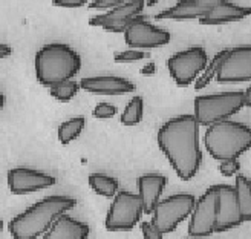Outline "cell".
I'll use <instances>...</instances> for the list:
<instances>
[{"label":"cell","instance_id":"10","mask_svg":"<svg viewBox=\"0 0 251 239\" xmlns=\"http://www.w3.org/2000/svg\"><path fill=\"white\" fill-rule=\"evenodd\" d=\"M124 40L130 46V49L144 51V49L162 48L169 45L172 34L167 29L150 23L141 16L129 25V28L124 32Z\"/></svg>","mask_w":251,"mask_h":239},{"label":"cell","instance_id":"2","mask_svg":"<svg viewBox=\"0 0 251 239\" xmlns=\"http://www.w3.org/2000/svg\"><path fill=\"white\" fill-rule=\"evenodd\" d=\"M75 206L77 199L71 196H46L12 218L8 224L9 233L14 239H37L49 232L55 221Z\"/></svg>","mask_w":251,"mask_h":239},{"label":"cell","instance_id":"4","mask_svg":"<svg viewBox=\"0 0 251 239\" xmlns=\"http://www.w3.org/2000/svg\"><path fill=\"white\" fill-rule=\"evenodd\" d=\"M204 143L213 159H237L251 149V128L241 121H221L207 129Z\"/></svg>","mask_w":251,"mask_h":239},{"label":"cell","instance_id":"21","mask_svg":"<svg viewBox=\"0 0 251 239\" xmlns=\"http://www.w3.org/2000/svg\"><path fill=\"white\" fill-rule=\"evenodd\" d=\"M86 128V118L78 115V117H74V118H69L68 121L61 123L58 126V141L61 144H69L72 143L74 140H77V138L81 135V132L84 131Z\"/></svg>","mask_w":251,"mask_h":239},{"label":"cell","instance_id":"20","mask_svg":"<svg viewBox=\"0 0 251 239\" xmlns=\"http://www.w3.org/2000/svg\"><path fill=\"white\" fill-rule=\"evenodd\" d=\"M89 186L97 195H101L104 198H115L120 192L118 180H115L114 177H109L106 173H91Z\"/></svg>","mask_w":251,"mask_h":239},{"label":"cell","instance_id":"33","mask_svg":"<svg viewBox=\"0 0 251 239\" xmlns=\"http://www.w3.org/2000/svg\"><path fill=\"white\" fill-rule=\"evenodd\" d=\"M155 68H156V66H155V63H149V65H146V66L141 69V74H143V75H153V74L156 72Z\"/></svg>","mask_w":251,"mask_h":239},{"label":"cell","instance_id":"7","mask_svg":"<svg viewBox=\"0 0 251 239\" xmlns=\"http://www.w3.org/2000/svg\"><path fill=\"white\" fill-rule=\"evenodd\" d=\"M196 198L192 193H176L159 201L153 215L152 224L161 233H172L176 230L178 225L192 216L196 206Z\"/></svg>","mask_w":251,"mask_h":239},{"label":"cell","instance_id":"36","mask_svg":"<svg viewBox=\"0 0 251 239\" xmlns=\"http://www.w3.org/2000/svg\"><path fill=\"white\" fill-rule=\"evenodd\" d=\"M250 183H251V178H250Z\"/></svg>","mask_w":251,"mask_h":239},{"label":"cell","instance_id":"25","mask_svg":"<svg viewBox=\"0 0 251 239\" xmlns=\"http://www.w3.org/2000/svg\"><path fill=\"white\" fill-rule=\"evenodd\" d=\"M78 89H80V83L71 80V81L61 83V84L51 87V89H49V94H51V97H54L55 100H58V102L68 103L75 95H77Z\"/></svg>","mask_w":251,"mask_h":239},{"label":"cell","instance_id":"5","mask_svg":"<svg viewBox=\"0 0 251 239\" xmlns=\"http://www.w3.org/2000/svg\"><path fill=\"white\" fill-rule=\"evenodd\" d=\"M245 106L244 92H216L195 98V117L201 126H210L227 121Z\"/></svg>","mask_w":251,"mask_h":239},{"label":"cell","instance_id":"18","mask_svg":"<svg viewBox=\"0 0 251 239\" xmlns=\"http://www.w3.org/2000/svg\"><path fill=\"white\" fill-rule=\"evenodd\" d=\"M251 16V6L237 5L227 0H219L216 6L213 8L208 14L201 19V25H224L230 22H239L245 17Z\"/></svg>","mask_w":251,"mask_h":239},{"label":"cell","instance_id":"8","mask_svg":"<svg viewBox=\"0 0 251 239\" xmlns=\"http://www.w3.org/2000/svg\"><path fill=\"white\" fill-rule=\"evenodd\" d=\"M208 66V55L202 46H192L173 54L167 60L170 77L179 87L195 83Z\"/></svg>","mask_w":251,"mask_h":239},{"label":"cell","instance_id":"19","mask_svg":"<svg viewBox=\"0 0 251 239\" xmlns=\"http://www.w3.org/2000/svg\"><path fill=\"white\" fill-rule=\"evenodd\" d=\"M89 233L91 229L86 222L63 215L40 239H87Z\"/></svg>","mask_w":251,"mask_h":239},{"label":"cell","instance_id":"22","mask_svg":"<svg viewBox=\"0 0 251 239\" xmlns=\"http://www.w3.org/2000/svg\"><path fill=\"white\" fill-rule=\"evenodd\" d=\"M236 192L239 199L241 215L244 222L251 221V183L244 175H236Z\"/></svg>","mask_w":251,"mask_h":239},{"label":"cell","instance_id":"29","mask_svg":"<svg viewBox=\"0 0 251 239\" xmlns=\"http://www.w3.org/2000/svg\"><path fill=\"white\" fill-rule=\"evenodd\" d=\"M123 3V0H95V2L89 3V9H97V11H112L118 8Z\"/></svg>","mask_w":251,"mask_h":239},{"label":"cell","instance_id":"31","mask_svg":"<svg viewBox=\"0 0 251 239\" xmlns=\"http://www.w3.org/2000/svg\"><path fill=\"white\" fill-rule=\"evenodd\" d=\"M52 5L61 8H81L86 6V0H54Z\"/></svg>","mask_w":251,"mask_h":239},{"label":"cell","instance_id":"1","mask_svg":"<svg viewBox=\"0 0 251 239\" xmlns=\"http://www.w3.org/2000/svg\"><path fill=\"white\" fill-rule=\"evenodd\" d=\"M201 124L193 114L176 115L161 126L156 140L176 175L188 181L202 164V150L199 146Z\"/></svg>","mask_w":251,"mask_h":239},{"label":"cell","instance_id":"11","mask_svg":"<svg viewBox=\"0 0 251 239\" xmlns=\"http://www.w3.org/2000/svg\"><path fill=\"white\" fill-rule=\"evenodd\" d=\"M219 84H237L251 81V45L228 49L222 60L218 77Z\"/></svg>","mask_w":251,"mask_h":239},{"label":"cell","instance_id":"30","mask_svg":"<svg viewBox=\"0 0 251 239\" xmlns=\"http://www.w3.org/2000/svg\"><path fill=\"white\" fill-rule=\"evenodd\" d=\"M141 233L144 239H162V236H164V233H161L152 224V221L141 222Z\"/></svg>","mask_w":251,"mask_h":239},{"label":"cell","instance_id":"17","mask_svg":"<svg viewBox=\"0 0 251 239\" xmlns=\"http://www.w3.org/2000/svg\"><path fill=\"white\" fill-rule=\"evenodd\" d=\"M136 186L138 195L143 201L144 213L153 215L156 206L159 204V198L167 186V178L161 173H146L138 178Z\"/></svg>","mask_w":251,"mask_h":239},{"label":"cell","instance_id":"34","mask_svg":"<svg viewBox=\"0 0 251 239\" xmlns=\"http://www.w3.org/2000/svg\"><path fill=\"white\" fill-rule=\"evenodd\" d=\"M244 102L247 107H251V86H248L244 91Z\"/></svg>","mask_w":251,"mask_h":239},{"label":"cell","instance_id":"27","mask_svg":"<svg viewBox=\"0 0 251 239\" xmlns=\"http://www.w3.org/2000/svg\"><path fill=\"white\" fill-rule=\"evenodd\" d=\"M94 117L98 118V120H107L110 117H114L117 114V106L115 105H112V103H98L94 109Z\"/></svg>","mask_w":251,"mask_h":239},{"label":"cell","instance_id":"9","mask_svg":"<svg viewBox=\"0 0 251 239\" xmlns=\"http://www.w3.org/2000/svg\"><path fill=\"white\" fill-rule=\"evenodd\" d=\"M216 222L218 195L215 187L211 186L196 201L190 222H188V235L192 238H207L216 232Z\"/></svg>","mask_w":251,"mask_h":239},{"label":"cell","instance_id":"32","mask_svg":"<svg viewBox=\"0 0 251 239\" xmlns=\"http://www.w3.org/2000/svg\"><path fill=\"white\" fill-rule=\"evenodd\" d=\"M12 54V48L9 46V45H6V43H2L0 45V57L2 58H6V57H9Z\"/></svg>","mask_w":251,"mask_h":239},{"label":"cell","instance_id":"6","mask_svg":"<svg viewBox=\"0 0 251 239\" xmlns=\"http://www.w3.org/2000/svg\"><path fill=\"white\" fill-rule=\"evenodd\" d=\"M144 215L143 201L138 193L120 190L107 210L104 227L107 232H130Z\"/></svg>","mask_w":251,"mask_h":239},{"label":"cell","instance_id":"16","mask_svg":"<svg viewBox=\"0 0 251 239\" xmlns=\"http://www.w3.org/2000/svg\"><path fill=\"white\" fill-rule=\"evenodd\" d=\"M219 0H181L166 11L156 14V19L169 20H201L216 6Z\"/></svg>","mask_w":251,"mask_h":239},{"label":"cell","instance_id":"12","mask_svg":"<svg viewBox=\"0 0 251 239\" xmlns=\"http://www.w3.org/2000/svg\"><path fill=\"white\" fill-rule=\"evenodd\" d=\"M146 6L144 0H130V2H123L118 8L100 16H94L89 20L91 27L104 28L110 32H126L129 25L141 17V12Z\"/></svg>","mask_w":251,"mask_h":239},{"label":"cell","instance_id":"14","mask_svg":"<svg viewBox=\"0 0 251 239\" xmlns=\"http://www.w3.org/2000/svg\"><path fill=\"white\" fill-rule=\"evenodd\" d=\"M57 183L52 175L31 167H14L8 172V187L12 195H29Z\"/></svg>","mask_w":251,"mask_h":239},{"label":"cell","instance_id":"26","mask_svg":"<svg viewBox=\"0 0 251 239\" xmlns=\"http://www.w3.org/2000/svg\"><path fill=\"white\" fill-rule=\"evenodd\" d=\"M149 57L146 51H138V49H126L121 53H115L114 60L115 63H133V61H140L143 58Z\"/></svg>","mask_w":251,"mask_h":239},{"label":"cell","instance_id":"3","mask_svg":"<svg viewBox=\"0 0 251 239\" xmlns=\"http://www.w3.org/2000/svg\"><path fill=\"white\" fill-rule=\"evenodd\" d=\"M34 69L37 81L51 89L57 84L74 80L81 69V57L69 45L49 43L37 51Z\"/></svg>","mask_w":251,"mask_h":239},{"label":"cell","instance_id":"28","mask_svg":"<svg viewBox=\"0 0 251 239\" xmlns=\"http://www.w3.org/2000/svg\"><path fill=\"white\" fill-rule=\"evenodd\" d=\"M218 169H219L221 175H224V177H234V175H237L241 170V162H239V159L221 161Z\"/></svg>","mask_w":251,"mask_h":239},{"label":"cell","instance_id":"15","mask_svg":"<svg viewBox=\"0 0 251 239\" xmlns=\"http://www.w3.org/2000/svg\"><path fill=\"white\" fill-rule=\"evenodd\" d=\"M80 87L95 95H123L135 92L136 86L130 80L118 75H94L84 77L80 81Z\"/></svg>","mask_w":251,"mask_h":239},{"label":"cell","instance_id":"23","mask_svg":"<svg viewBox=\"0 0 251 239\" xmlns=\"http://www.w3.org/2000/svg\"><path fill=\"white\" fill-rule=\"evenodd\" d=\"M144 117V100L140 95H135L129 100V103L126 105L123 114H121V124L124 126H136L143 121Z\"/></svg>","mask_w":251,"mask_h":239},{"label":"cell","instance_id":"13","mask_svg":"<svg viewBox=\"0 0 251 239\" xmlns=\"http://www.w3.org/2000/svg\"><path fill=\"white\" fill-rule=\"evenodd\" d=\"M218 195V222L216 232H228L244 222L236 187L230 184L213 186Z\"/></svg>","mask_w":251,"mask_h":239},{"label":"cell","instance_id":"35","mask_svg":"<svg viewBox=\"0 0 251 239\" xmlns=\"http://www.w3.org/2000/svg\"><path fill=\"white\" fill-rule=\"evenodd\" d=\"M184 239H207V238H192L190 236V238H184Z\"/></svg>","mask_w":251,"mask_h":239},{"label":"cell","instance_id":"24","mask_svg":"<svg viewBox=\"0 0 251 239\" xmlns=\"http://www.w3.org/2000/svg\"><path fill=\"white\" fill-rule=\"evenodd\" d=\"M228 49H222L221 53H218L215 57H213L210 61H208V66L205 68V71L202 72V75L195 81V89L196 91H202L204 87H207L210 84V81L218 77V72H219V68L222 65V60L227 55Z\"/></svg>","mask_w":251,"mask_h":239}]
</instances>
